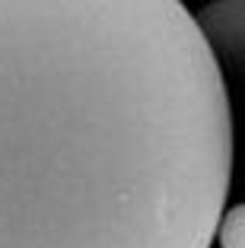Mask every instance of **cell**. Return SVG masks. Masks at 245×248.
<instances>
[{
  "label": "cell",
  "instance_id": "obj_1",
  "mask_svg": "<svg viewBox=\"0 0 245 248\" xmlns=\"http://www.w3.org/2000/svg\"><path fill=\"white\" fill-rule=\"evenodd\" d=\"M229 185L226 73L181 0H0V248H210Z\"/></svg>",
  "mask_w": 245,
  "mask_h": 248
},
{
  "label": "cell",
  "instance_id": "obj_2",
  "mask_svg": "<svg viewBox=\"0 0 245 248\" xmlns=\"http://www.w3.org/2000/svg\"><path fill=\"white\" fill-rule=\"evenodd\" d=\"M195 16L223 73L245 77V0H210Z\"/></svg>",
  "mask_w": 245,
  "mask_h": 248
},
{
  "label": "cell",
  "instance_id": "obj_3",
  "mask_svg": "<svg viewBox=\"0 0 245 248\" xmlns=\"http://www.w3.org/2000/svg\"><path fill=\"white\" fill-rule=\"evenodd\" d=\"M216 245L220 248H245V201L223 210L220 229H216Z\"/></svg>",
  "mask_w": 245,
  "mask_h": 248
}]
</instances>
